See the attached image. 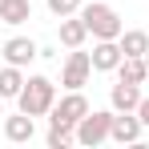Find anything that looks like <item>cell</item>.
I'll use <instances>...</instances> for the list:
<instances>
[{"label":"cell","instance_id":"cell-1","mask_svg":"<svg viewBox=\"0 0 149 149\" xmlns=\"http://www.w3.org/2000/svg\"><path fill=\"white\" fill-rule=\"evenodd\" d=\"M81 20L89 24V36H97V40H117V36L125 32L121 12H117L113 4H101V0L81 4Z\"/></svg>","mask_w":149,"mask_h":149},{"label":"cell","instance_id":"cell-2","mask_svg":"<svg viewBox=\"0 0 149 149\" xmlns=\"http://www.w3.org/2000/svg\"><path fill=\"white\" fill-rule=\"evenodd\" d=\"M16 105H20V113H28V117H49L52 105H56V85H52L49 77H28L24 89H20V97H16Z\"/></svg>","mask_w":149,"mask_h":149},{"label":"cell","instance_id":"cell-3","mask_svg":"<svg viewBox=\"0 0 149 149\" xmlns=\"http://www.w3.org/2000/svg\"><path fill=\"white\" fill-rule=\"evenodd\" d=\"M117 113V109H113ZM113 113L109 109H89L81 121H77V145L97 149L101 141H109V129H113Z\"/></svg>","mask_w":149,"mask_h":149},{"label":"cell","instance_id":"cell-4","mask_svg":"<svg viewBox=\"0 0 149 149\" xmlns=\"http://www.w3.org/2000/svg\"><path fill=\"white\" fill-rule=\"evenodd\" d=\"M89 77H93V56L81 52V49H73L69 61H65V69H61V85H65V89H85Z\"/></svg>","mask_w":149,"mask_h":149},{"label":"cell","instance_id":"cell-5","mask_svg":"<svg viewBox=\"0 0 149 149\" xmlns=\"http://www.w3.org/2000/svg\"><path fill=\"white\" fill-rule=\"evenodd\" d=\"M141 133H145V125H141L137 113H113L109 141H117V145H137V141H141Z\"/></svg>","mask_w":149,"mask_h":149},{"label":"cell","instance_id":"cell-6","mask_svg":"<svg viewBox=\"0 0 149 149\" xmlns=\"http://www.w3.org/2000/svg\"><path fill=\"white\" fill-rule=\"evenodd\" d=\"M0 52H4V65H20V69H24V65H32V61L40 56V45L28 40V36H8Z\"/></svg>","mask_w":149,"mask_h":149},{"label":"cell","instance_id":"cell-7","mask_svg":"<svg viewBox=\"0 0 149 149\" xmlns=\"http://www.w3.org/2000/svg\"><path fill=\"white\" fill-rule=\"evenodd\" d=\"M89 109H93V105H89V97H85L81 89H69L65 97L52 105V113H49V117H61V121H73V125H77L85 113H89Z\"/></svg>","mask_w":149,"mask_h":149},{"label":"cell","instance_id":"cell-8","mask_svg":"<svg viewBox=\"0 0 149 149\" xmlns=\"http://www.w3.org/2000/svg\"><path fill=\"white\" fill-rule=\"evenodd\" d=\"M89 56H93V73H117V65L125 61V52H121L117 40H97Z\"/></svg>","mask_w":149,"mask_h":149},{"label":"cell","instance_id":"cell-9","mask_svg":"<svg viewBox=\"0 0 149 149\" xmlns=\"http://www.w3.org/2000/svg\"><path fill=\"white\" fill-rule=\"evenodd\" d=\"M109 105H113L117 113H137V105H141V85L117 81V85L109 89Z\"/></svg>","mask_w":149,"mask_h":149},{"label":"cell","instance_id":"cell-10","mask_svg":"<svg viewBox=\"0 0 149 149\" xmlns=\"http://www.w3.org/2000/svg\"><path fill=\"white\" fill-rule=\"evenodd\" d=\"M85 40H89V24L81 20V12L61 16V45H65V49H81Z\"/></svg>","mask_w":149,"mask_h":149},{"label":"cell","instance_id":"cell-11","mask_svg":"<svg viewBox=\"0 0 149 149\" xmlns=\"http://www.w3.org/2000/svg\"><path fill=\"white\" fill-rule=\"evenodd\" d=\"M32 133H36V117H28V113L4 117V137H8V141L24 145V141H32Z\"/></svg>","mask_w":149,"mask_h":149},{"label":"cell","instance_id":"cell-12","mask_svg":"<svg viewBox=\"0 0 149 149\" xmlns=\"http://www.w3.org/2000/svg\"><path fill=\"white\" fill-rule=\"evenodd\" d=\"M77 141V125L61 121V117H49V149H69Z\"/></svg>","mask_w":149,"mask_h":149},{"label":"cell","instance_id":"cell-13","mask_svg":"<svg viewBox=\"0 0 149 149\" xmlns=\"http://www.w3.org/2000/svg\"><path fill=\"white\" fill-rule=\"evenodd\" d=\"M117 45H121L125 56H145L149 52V32L145 28H125L121 36H117Z\"/></svg>","mask_w":149,"mask_h":149},{"label":"cell","instance_id":"cell-14","mask_svg":"<svg viewBox=\"0 0 149 149\" xmlns=\"http://www.w3.org/2000/svg\"><path fill=\"white\" fill-rule=\"evenodd\" d=\"M24 69H20V65H4V69H0V97L8 101V97H20V89H24Z\"/></svg>","mask_w":149,"mask_h":149},{"label":"cell","instance_id":"cell-15","mask_svg":"<svg viewBox=\"0 0 149 149\" xmlns=\"http://www.w3.org/2000/svg\"><path fill=\"white\" fill-rule=\"evenodd\" d=\"M117 77H121V81H129V85H145V81H149L145 56H125L121 65H117Z\"/></svg>","mask_w":149,"mask_h":149},{"label":"cell","instance_id":"cell-16","mask_svg":"<svg viewBox=\"0 0 149 149\" xmlns=\"http://www.w3.org/2000/svg\"><path fill=\"white\" fill-rule=\"evenodd\" d=\"M24 20H32V4L28 0H8L4 4V12H0V24H24Z\"/></svg>","mask_w":149,"mask_h":149},{"label":"cell","instance_id":"cell-17","mask_svg":"<svg viewBox=\"0 0 149 149\" xmlns=\"http://www.w3.org/2000/svg\"><path fill=\"white\" fill-rule=\"evenodd\" d=\"M49 4L52 16H73V12H81V0H45Z\"/></svg>","mask_w":149,"mask_h":149},{"label":"cell","instance_id":"cell-18","mask_svg":"<svg viewBox=\"0 0 149 149\" xmlns=\"http://www.w3.org/2000/svg\"><path fill=\"white\" fill-rule=\"evenodd\" d=\"M137 117H141V125L149 129V97H141V105H137Z\"/></svg>","mask_w":149,"mask_h":149},{"label":"cell","instance_id":"cell-19","mask_svg":"<svg viewBox=\"0 0 149 149\" xmlns=\"http://www.w3.org/2000/svg\"><path fill=\"white\" fill-rule=\"evenodd\" d=\"M0 117H4V97H0Z\"/></svg>","mask_w":149,"mask_h":149},{"label":"cell","instance_id":"cell-20","mask_svg":"<svg viewBox=\"0 0 149 149\" xmlns=\"http://www.w3.org/2000/svg\"><path fill=\"white\" fill-rule=\"evenodd\" d=\"M4 4H8V0H0V12H4Z\"/></svg>","mask_w":149,"mask_h":149},{"label":"cell","instance_id":"cell-21","mask_svg":"<svg viewBox=\"0 0 149 149\" xmlns=\"http://www.w3.org/2000/svg\"><path fill=\"white\" fill-rule=\"evenodd\" d=\"M145 69H149V52H145Z\"/></svg>","mask_w":149,"mask_h":149}]
</instances>
